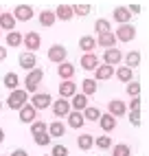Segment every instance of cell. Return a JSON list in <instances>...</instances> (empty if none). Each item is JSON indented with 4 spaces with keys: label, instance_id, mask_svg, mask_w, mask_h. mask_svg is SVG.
Segmentation results:
<instances>
[{
    "label": "cell",
    "instance_id": "obj_1",
    "mask_svg": "<svg viewBox=\"0 0 149 156\" xmlns=\"http://www.w3.org/2000/svg\"><path fill=\"white\" fill-rule=\"evenodd\" d=\"M42 79H44V70H42V68L29 70V75H26V79H24V90H26V92H37Z\"/></svg>",
    "mask_w": 149,
    "mask_h": 156
},
{
    "label": "cell",
    "instance_id": "obj_2",
    "mask_svg": "<svg viewBox=\"0 0 149 156\" xmlns=\"http://www.w3.org/2000/svg\"><path fill=\"white\" fill-rule=\"evenodd\" d=\"M24 103H29V92L22 90V88L11 90V95H9V99H7V106L11 108V110H20Z\"/></svg>",
    "mask_w": 149,
    "mask_h": 156
},
{
    "label": "cell",
    "instance_id": "obj_3",
    "mask_svg": "<svg viewBox=\"0 0 149 156\" xmlns=\"http://www.w3.org/2000/svg\"><path fill=\"white\" fill-rule=\"evenodd\" d=\"M29 103L35 110H44V108H48L53 103V99H50L48 92H33V97H29Z\"/></svg>",
    "mask_w": 149,
    "mask_h": 156
},
{
    "label": "cell",
    "instance_id": "obj_4",
    "mask_svg": "<svg viewBox=\"0 0 149 156\" xmlns=\"http://www.w3.org/2000/svg\"><path fill=\"white\" fill-rule=\"evenodd\" d=\"M11 16L16 18V22H29V20L35 16V11H33V7H31V5H18Z\"/></svg>",
    "mask_w": 149,
    "mask_h": 156
},
{
    "label": "cell",
    "instance_id": "obj_5",
    "mask_svg": "<svg viewBox=\"0 0 149 156\" xmlns=\"http://www.w3.org/2000/svg\"><path fill=\"white\" fill-rule=\"evenodd\" d=\"M116 40H121V42H132V40L136 37V29L134 24H119V29H116V33H114Z\"/></svg>",
    "mask_w": 149,
    "mask_h": 156
},
{
    "label": "cell",
    "instance_id": "obj_6",
    "mask_svg": "<svg viewBox=\"0 0 149 156\" xmlns=\"http://www.w3.org/2000/svg\"><path fill=\"white\" fill-rule=\"evenodd\" d=\"M22 44L26 46V51L35 53V51L40 48V44H42V37H40L37 31H29V33H24V35H22Z\"/></svg>",
    "mask_w": 149,
    "mask_h": 156
},
{
    "label": "cell",
    "instance_id": "obj_7",
    "mask_svg": "<svg viewBox=\"0 0 149 156\" xmlns=\"http://www.w3.org/2000/svg\"><path fill=\"white\" fill-rule=\"evenodd\" d=\"M66 55H68V51H66V46H61V44H53L48 48V59L53 62V64H61V62H66Z\"/></svg>",
    "mask_w": 149,
    "mask_h": 156
},
{
    "label": "cell",
    "instance_id": "obj_8",
    "mask_svg": "<svg viewBox=\"0 0 149 156\" xmlns=\"http://www.w3.org/2000/svg\"><path fill=\"white\" fill-rule=\"evenodd\" d=\"M110 77H114V66L99 64L97 68H94V81H105V79H110Z\"/></svg>",
    "mask_w": 149,
    "mask_h": 156
},
{
    "label": "cell",
    "instance_id": "obj_9",
    "mask_svg": "<svg viewBox=\"0 0 149 156\" xmlns=\"http://www.w3.org/2000/svg\"><path fill=\"white\" fill-rule=\"evenodd\" d=\"M108 112L112 114V117H125V114H127L125 101H121V99H112V101L108 103Z\"/></svg>",
    "mask_w": 149,
    "mask_h": 156
},
{
    "label": "cell",
    "instance_id": "obj_10",
    "mask_svg": "<svg viewBox=\"0 0 149 156\" xmlns=\"http://www.w3.org/2000/svg\"><path fill=\"white\" fill-rule=\"evenodd\" d=\"M103 62L105 64H110V66H114V64H121L123 62V53L119 48H105V53H103Z\"/></svg>",
    "mask_w": 149,
    "mask_h": 156
},
{
    "label": "cell",
    "instance_id": "obj_11",
    "mask_svg": "<svg viewBox=\"0 0 149 156\" xmlns=\"http://www.w3.org/2000/svg\"><path fill=\"white\" fill-rule=\"evenodd\" d=\"M18 112H20V121H22V123H33L35 117H37V110L31 106V103H24Z\"/></svg>",
    "mask_w": 149,
    "mask_h": 156
},
{
    "label": "cell",
    "instance_id": "obj_12",
    "mask_svg": "<svg viewBox=\"0 0 149 156\" xmlns=\"http://www.w3.org/2000/svg\"><path fill=\"white\" fill-rule=\"evenodd\" d=\"M18 62H20V66H22L24 70H33V68H37L35 64H37V57H35V53H31V51H26V53H22L18 57Z\"/></svg>",
    "mask_w": 149,
    "mask_h": 156
},
{
    "label": "cell",
    "instance_id": "obj_13",
    "mask_svg": "<svg viewBox=\"0 0 149 156\" xmlns=\"http://www.w3.org/2000/svg\"><path fill=\"white\" fill-rule=\"evenodd\" d=\"M70 110H77V112H83L88 108V97L86 95H81V92H74V95L70 97Z\"/></svg>",
    "mask_w": 149,
    "mask_h": 156
},
{
    "label": "cell",
    "instance_id": "obj_14",
    "mask_svg": "<svg viewBox=\"0 0 149 156\" xmlns=\"http://www.w3.org/2000/svg\"><path fill=\"white\" fill-rule=\"evenodd\" d=\"M112 18H114V22H119V24H127L132 20V13H130L127 7H116L112 11Z\"/></svg>",
    "mask_w": 149,
    "mask_h": 156
},
{
    "label": "cell",
    "instance_id": "obj_15",
    "mask_svg": "<svg viewBox=\"0 0 149 156\" xmlns=\"http://www.w3.org/2000/svg\"><path fill=\"white\" fill-rule=\"evenodd\" d=\"M50 106H53V114H55V117H66L70 112V101L68 99H57L55 103H50Z\"/></svg>",
    "mask_w": 149,
    "mask_h": 156
},
{
    "label": "cell",
    "instance_id": "obj_16",
    "mask_svg": "<svg viewBox=\"0 0 149 156\" xmlns=\"http://www.w3.org/2000/svg\"><path fill=\"white\" fill-rule=\"evenodd\" d=\"M116 42H119V40L114 37L112 31H108V33H99V37H97V46H103V48H114Z\"/></svg>",
    "mask_w": 149,
    "mask_h": 156
},
{
    "label": "cell",
    "instance_id": "obj_17",
    "mask_svg": "<svg viewBox=\"0 0 149 156\" xmlns=\"http://www.w3.org/2000/svg\"><path fill=\"white\" fill-rule=\"evenodd\" d=\"M74 92H77V86H74L72 79H64L61 84H59V95H61V99H70Z\"/></svg>",
    "mask_w": 149,
    "mask_h": 156
},
{
    "label": "cell",
    "instance_id": "obj_18",
    "mask_svg": "<svg viewBox=\"0 0 149 156\" xmlns=\"http://www.w3.org/2000/svg\"><path fill=\"white\" fill-rule=\"evenodd\" d=\"M46 132H48L50 139H57V136H64V134H66V126H64L61 121H53V123L46 126Z\"/></svg>",
    "mask_w": 149,
    "mask_h": 156
},
{
    "label": "cell",
    "instance_id": "obj_19",
    "mask_svg": "<svg viewBox=\"0 0 149 156\" xmlns=\"http://www.w3.org/2000/svg\"><path fill=\"white\" fill-rule=\"evenodd\" d=\"M66 123H68L70 128L79 130V128H81L86 121H83V114H81V112H77V110H70V112L66 114Z\"/></svg>",
    "mask_w": 149,
    "mask_h": 156
},
{
    "label": "cell",
    "instance_id": "obj_20",
    "mask_svg": "<svg viewBox=\"0 0 149 156\" xmlns=\"http://www.w3.org/2000/svg\"><path fill=\"white\" fill-rule=\"evenodd\" d=\"M79 64H81L83 70H94V68L99 66V57L94 55V53H83V57H81Z\"/></svg>",
    "mask_w": 149,
    "mask_h": 156
},
{
    "label": "cell",
    "instance_id": "obj_21",
    "mask_svg": "<svg viewBox=\"0 0 149 156\" xmlns=\"http://www.w3.org/2000/svg\"><path fill=\"white\" fill-rule=\"evenodd\" d=\"M57 75L61 79H72L74 77V64H70V62H61V64H57Z\"/></svg>",
    "mask_w": 149,
    "mask_h": 156
},
{
    "label": "cell",
    "instance_id": "obj_22",
    "mask_svg": "<svg viewBox=\"0 0 149 156\" xmlns=\"http://www.w3.org/2000/svg\"><path fill=\"white\" fill-rule=\"evenodd\" d=\"M0 29H5V31H16V18L9 13V11H2V13H0Z\"/></svg>",
    "mask_w": 149,
    "mask_h": 156
},
{
    "label": "cell",
    "instance_id": "obj_23",
    "mask_svg": "<svg viewBox=\"0 0 149 156\" xmlns=\"http://www.w3.org/2000/svg\"><path fill=\"white\" fill-rule=\"evenodd\" d=\"M99 123H101V130H103V132H112V130L116 128V117H112L110 112H108V114H101V117H99Z\"/></svg>",
    "mask_w": 149,
    "mask_h": 156
},
{
    "label": "cell",
    "instance_id": "obj_24",
    "mask_svg": "<svg viewBox=\"0 0 149 156\" xmlns=\"http://www.w3.org/2000/svg\"><path fill=\"white\" fill-rule=\"evenodd\" d=\"M94 46H97V37H92V35H83L79 40V48L83 51V53H92Z\"/></svg>",
    "mask_w": 149,
    "mask_h": 156
},
{
    "label": "cell",
    "instance_id": "obj_25",
    "mask_svg": "<svg viewBox=\"0 0 149 156\" xmlns=\"http://www.w3.org/2000/svg\"><path fill=\"white\" fill-rule=\"evenodd\" d=\"M57 22V18H55V13H53L50 11V9H44V11H40V24L42 27H53V24H55Z\"/></svg>",
    "mask_w": 149,
    "mask_h": 156
},
{
    "label": "cell",
    "instance_id": "obj_26",
    "mask_svg": "<svg viewBox=\"0 0 149 156\" xmlns=\"http://www.w3.org/2000/svg\"><path fill=\"white\" fill-rule=\"evenodd\" d=\"M53 13H55V18H57V20H64V22H66V20H70V18H72V7H70V5H59Z\"/></svg>",
    "mask_w": 149,
    "mask_h": 156
},
{
    "label": "cell",
    "instance_id": "obj_27",
    "mask_svg": "<svg viewBox=\"0 0 149 156\" xmlns=\"http://www.w3.org/2000/svg\"><path fill=\"white\" fill-rule=\"evenodd\" d=\"M114 75L119 77L121 81H125V84H127V81H132V79H134V73H132V68H130V66H125V64L116 68V70H114Z\"/></svg>",
    "mask_w": 149,
    "mask_h": 156
},
{
    "label": "cell",
    "instance_id": "obj_28",
    "mask_svg": "<svg viewBox=\"0 0 149 156\" xmlns=\"http://www.w3.org/2000/svg\"><path fill=\"white\" fill-rule=\"evenodd\" d=\"M77 145H79V150H83V152L92 150V145H94V139H92V134H79V139H77Z\"/></svg>",
    "mask_w": 149,
    "mask_h": 156
},
{
    "label": "cell",
    "instance_id": "obj_29",
    "mask_svg": "<svg viewBox=\"0 0 149 156\" xmlns=\"http://www.w3.org/2000/svg\"><path fill=\"white\" fill-rule=\"evenodd\" d=\"M81 114H83V121H99L101 110H99V108H94V106H88Z\"/></svg>",
    "mask_w": 149,
    "mask_h": 156
},
{
    "label": "cell",
    "instance_id": "obj_30",
    "mask_svg": "<svg viewBox=\"0 0 149 156\" xmlns=\"http://www.w3.org/2000/svg\"><path fill=\"white\" fill-rule=\"evenodd\" d=\"M7 46H22V33L9 31V33H7Z\"/></svg>",
    "mask_w": 149,
    "mask_h": 156
},
{
    "label": "cell",
    "instance_id": "obj_31",
    "mask_svg": "<svg viewBox=\"0 0 149 156\" xmlns=\"http://www.w3.org/2000/svg\"><path fill=\"white\" fill-rule=\"evenodd\" d=\"M2 81H5V86H7L9 90H16V88H18V84H20V77L16 75V73H7Z\"/></svg>",
    "mask_w": 149,
    "mask_h": 156
},
{
    "label": "cell",
    "instance_id": "obj_32",
    "mask_svg": "<svg viewBox=\"0 0 149 156\" xmlns=\"http://www.w3.org/2000/svg\"><path fill=\"white\" fill-rule=\"evenodd\" d=\"M81 88H83V92H81V95L90 97V95H94V92H97V81H94V79H83Z\"/></svg>",
    "mask_w": 149,
    "mask_h": 156
},
{
    "label": "cell",
    "instance_id": "obj_33",
    "mask_svg": "<svg viewBox=\"0 0 149 156\" xmlns=\"http://www.w3.org/2000/svg\"><path fill=\"white\" fill-rule=\"evenodd\" d=\"M138 64H140V53H138V51H132V53H127V57H125V66L136 68Z\"/></svg>",
    "mask_w": 149,
    "mask_h": 156
},
{
    "label": "cell",
    "instance_id": "obj_34",
    "mask_svg": "<svg viewBox=\"0 0 149 156\" xmlns=\"http://www.w3.org/2000/svg\"><path fill=\"white\" fill-rule=\"evenodd\" d=\"M33 141L40 145V147H46V145H50V136H48V132H40V134H33Z\"/></svg>",
    "mask_w": 149,
    "mask_h": 156
},
{
    "label": "cell",
    "instance_id": "obj_35",
    "mask_svg": "<svg viewBox=\"0 0 149 156\" xmlns=\"http://www.w3.org/2000/svg\"><path fill=\"white\" fill-rule=\"evenodd\" d=\"M130 145H125V143H119V145H114L112 147V156H130Z\"/></svg>",
    "mask_w": 149,
    "mask_h": 156
},
{
    "label": "cell",
    "instance_id": "obj_36",
    "mask_svg": "<svg viewBox=\"0 0 149 156\" xmlns=\"http://www.w3.org/2000/svg\"><path fill=\"white\" fill-rule=\"evenodd\" d=\"M94 145L101 147V150H108V147H112V139L108 136V134H101L99 139H94Z\"/></svg>",
    "mask_w": 149,
    "mask_h": 156
},
{
    "label": "cell",
    "instance_id": "obj_37",
    "mask_svg": "<svg viewBox=\"0 0 149 156\" xmlns=\"http://www.w3.org/2000/svg\"><path fill=\"white\" fill-rule=\"evenodd\" d=\"M94 31H97V33H108V31H110V22L105 18H99L97 22H94Z\"/></svg>",
    "mask_w": 149,
    "mask_h": 156
},
{
    "label": "cell",
    "instance_id": "obj_38",
    "mask_svg": "<svg viewBox=\"0 0 149 156\" xmlns=\"http://www.w3.org/2000/svg\"><path fill=\"white\" fill-rule=\"evenodd\" d=\"M90 11H92L90 5H74V7H72V16H81V18H83V16H88Z\"/></svg>",
    "mask_w": 149,
    "mask_h": 156
},
{
    "label": "cell",
    "instance_id": "obj_39",
    "mask_svg": "<svg viewBox=\"0 0 149 156\" xmlns=\"http://www.w3.org/2000/svg\"><path fill=\"white\" fill-rule=\"evenodd\" d=\"M127 95H132V97H138L140 95V84L138 81H127Z\"/></svg>",
    "mask_w": 149,
    "mask_h": 156
},
{
    "label": "cell",
    "instance_id": "obj_40",
    "mask_svg": "<svg viewBox=\"0 0 149 156\" xmlns=\"http://www.w3.org/2000/svg\"><path fill=\"white\" fill-rule=\"evenodd\" d=\"M46 126H48V123H44V121H33V123H31V134H40V132H46Z\"/></svg>",
    "mask_w": 149,
    "mask_h": 156
},
{
    "label": "cell",
    "instance_id": "obj_41",
    "mask_svg": "<svg viewBox=\"0 0 149 156\" xmlns=\"http://www.w3.org/2000/svg\"><path fill=\"white\" fill-rule=\"evenodd\" d=\"M50 156H68V150L64 147V145H53Z\"/></svg>",
    "mask_w": 149,
    "mask_h": 156
},
{
    "label": "cell",
    "instance_id": "obj_42",
    "mask_svg": "<svg viewBox=\"0 0 149 156\" xmlns=\"http://www.w3.org/2000/svg\"><path fill=\"white\" fill-rule=\"evenodd\" d=\"M130 121L134 126H140V110H132L130 112Z\"/></svg>",
    "mask_w": 149,
    "mask_h": 156
},
{
    "label": "cell",
    "instance_id": "obj_43",
    "mask_svg": "<svg viewBox=\"0 0 149 156\" xmlns=\"http://www.w3.org/2000/svg\"><path fill=\"white\" fill-rule=\"evenodd\" d=\"M130 108L132 110H140V97H132L130 99Z\"/></svg>",
    "mask_w": 149,
    "mask_h": 156
},
{
    "label": "cell",
    "instance_id": "obj_44",
    "mask_svg": "<svg viewBox=\"0 0 149 156\" xmlns=\"http://www.w3.org/2000/svg\"><path fill=\"white\" fill-rule=\"evenodd\" d=\"M130 9V13L134 16V13H140V5H132V7H127Z\"/></svg>",
    "mask_w": 149,
    "mask_h": 156
},
{
    "label": "cell",
    "instance_id": "obj_45",
    "mask_svg": "<svg viewBox=\"0 0 149 156\" xmlns=\"http://www.w3.org/2000/svg\"><path fill=\"white\" fill-rule=\"evenodd\" d=\"M11 156H29V154H26V150H13Z\"/></svg>",
    "mask_w": 149,
    "mask_h": 156
},
{
    "label": "cell",
    "instance_id": "obj_46",
    "mask_svg": "<svg viewBox=\"0 0 149 156\" xmlns=\"http://www.w3.org/2000/svg\"><path fill=\"white\" fill-rule=\"evenodd\" d=\"M0 59H7V48L0 46Z\"/></svg>",
    "mask_w": 149,
    "mask_h": 156
},
{
    "label": "cell",
    "instance_id": "obj_47",
    "mask_svg": "<svg viewBox=\"0 0 149 156\" xmlns=\"http://www.w3.org/2000/svg\"><path fill=\"white\" fill-rule=\"evenodd\" d=\"M2 141H5V130L0 128V143H2Z\"/></svg>",
    "mask_w": 149,
    "mask_h": 156
},
{
    "label": "cell",
    "instance_id": "obj_48",
    "mask_svg": "<svg viewBox=\"0 0 149 156\" xmlns=\"http://www.w3.org/2000/svg\"><path fill=\"white\" fill-rule=\"evenodd\" d=\"M0 108H2V101H0Z\"/></svg>",
    "mask_w": 149,
    "mask_h": 156
},
{
    "label": "cell",
    "instance_id": "obj_49",
    "mask_svg": "<svg viewBox=\"0 0 149 156\" xmlns=\"http://www.w3.org/2000/svg\"><path fill=\"white\" fill-rule=\"evenodd\" d=\"M0 13H2V7H0Z\"/></svg>",
    "mask_w": 149,
    "mask_h": 156
},
{
    "label": "cell",
    "instance_id": "obj_50",
    "mask_svg": "<svg viewBox=\"0 0 149 156\" xmlns=\"http://www.w3.org/2000/svg\"><path fill=\"white\" fill-rule=\"evenodd\" d=\"M0 35H2V31H0Z\"/></svg>",
    "mask_w": 149,
    "mask_h": 156
},
{
    "label": "cell",
    "instance_id": "obj_51",
    "mask_svg": "<svg viewBox=\"0 0 149 156\" xmlns=\"http://www.w3.org/2000/svg\"><path fill=\"white\" fill-rule=\"evenodd\" d=\"M48 156H50V154H48Z\"/></svg>",
    "mask_w": 149,
    "mask_h": 156
}]
</instances>
